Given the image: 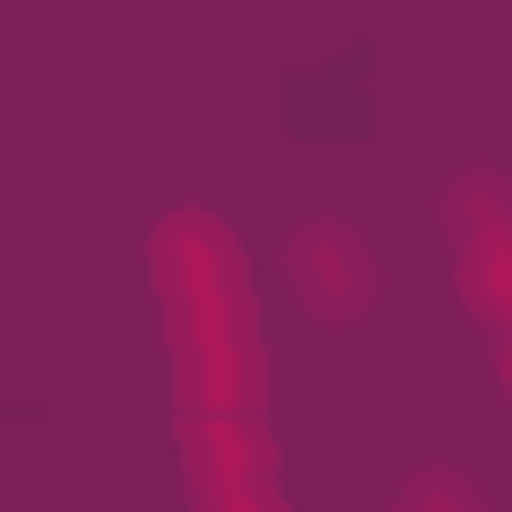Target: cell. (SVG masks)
Masks as SVG:
<instances>
[{
	"mask_svg": "<svg viewBox=\"0 0 512 512\" xmlns=\"http://www.w3.org/2000/svg\"><path fill=\"white\" fill-rule=\"evenodd\" d=\"M151 292H161V342H171L191 422H251V402H262V332H251L241 251H231V231L211 211H171L161 221Z\"/></svg>",
	"mask_w": 512,
	"mask_h": 512,
	"instance_id": "obj_1",
	"label": "cell"
},
{
	"mask_svg": "<svg viewBox=\"0 0 512 512\" xmlns=\"http://www.w3.org/2000/svg\"><path fill=\"white\" fill-rule=\"evenodd\" d=\"M442 231H452V282H462V302L512 332V181H492V171L452 181Z\"/></svg>",
	"mask_w": 512,
	"mask_h": 512,
	"instance_id": "obj_2",
	"label": "cell"
},
{
	"mask_svg": "<svg viewBox=\"0 0 512 512\" xmlns=\"http://www.w3.org/2000/svg\"><path fill=\"white\" fill-rule=\"evenodd\" d=\"M201 512H272V432L262 422H181Z\"/></svg>",
	"mask_w": 512,
	"mask_h": 512,
	"instance_id": "obj_3",
	"label": "cell"
},
{
	"mask_svg": "<svg viewBox=\"0 0 512 512\" xmlns=\"http://www.w3.org/2000/svg\"><path fill=\"white\" fill-rule=\"evenodd\" d=\"M292 292L312 322H362L372 312V241L352 221H302L292 231Z\"/></svg>",
	"mask_w": 512,
	"mask_h": 512,
	"instance_id": "obj_4",
	"label": "cell"
},
{
	"mask_svg": "<svg viewBox=\"0 0 512 512\" xmlns=\"http://www.w3.org/2000/svg\"><path fill=\"white\" fill-rule=\"evenodd\" d=\"M402 512H482V502H472V492H452L442 472H422V482L402 492Z\"/></svg>",
	"mask_w": 512,
	"mask_h": 512,
	"instance_id": "obj_5",
	"label": "cell"
},
{
	"mask_svg": "<svg viewBox=\"0 0 512 512\" xmlns=\"http://www.w3.org/2000/svg\"><path fill=\"white\" fill-rule=\"evenodd\" d=\"M502 392H512V332H502Z\"/></svg>",
	"mask_w": 512,
	"mask_h": 512,
	"instance_id": "obj_6",
	"label": "cell"
}]
</instances>
